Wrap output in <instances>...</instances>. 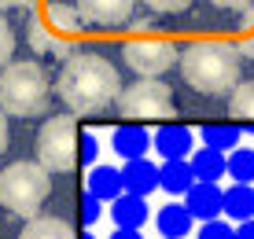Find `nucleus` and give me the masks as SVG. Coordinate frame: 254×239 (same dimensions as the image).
I'll use <instances>...</instances> for the list:
<instances>
[{
    "mask_svg": "<svg viewBox=\"0 0 254 239\" xmlns=\"http://www.w3.org/2000/svg\"><path fill=\"white\" fill-rule=\"evenodd\" d=\"M229 114H232V118H254V81H240L232 88Z\"/></svg>",
    "mask_w": 254,
    "mask_h": 239,
    "instance_id": "nucleus-24",
    "label": "nucleus"
},
{
    "mask_svg": "<svg viewBox=\"0 0 254 239\" xmlns=\"http://www.w3.org/2000/svg\"><path fill=\"white\" fill-rule=\"evenodd\" d=\"M41 19V26H45L48 33H56L59 41H74L77 37V30H81V15H77V7H70V4H45L41 11H33ZM77 44V41H74Z\"/></svg>",
    "mask_w": 254,
    "mask_h": 239,
    "instance_id": "nucleus-10",
    "label": "nucleus"
},
{
    "mask_svg": "<svg viewBox=\"0 0 254 239\" xmlns=\"http://www.w3.org/2000/svg\"><path fill=\"white\" fill-rule=\"evenodd\" d=\"M111 239H144V236H140V228H118Z\"/></svg>",
    "mask_w": 254,
    "mask_h": 239,
    "instance_id": "nucleus-33",
    "label": "nucleus"
},
{
    "mask_svg": "<svg viewBox=\"0 0 254 239\" xmlns=\"http://www.w3.org/2000/svg\"><path fill=\"white\" fill-rule=\"evenodd\" d=\"M19 239H74V232L59 217H30V225L22 228Z\"/></svg>",
    "mask_w": 254,
    "mask_h": 239,
    "instance_id": "nucleus-21",
    "label": "nucleus"
},
{
    "mask_svg": "<svg viewBox=\"0 0 254 239\" xmlns=\"http://www.w3.org/2000/svg\"><path fill=\"white\" fill-rule=\"evenodd\" d=\"M236 48H240V56H254V33L243 37V44H236Z\"/></svg>",
    "mask_w": 254,
    "mask_h": 239,
    "instance_id": "nucleus-34",
    "label": "nucleus"
},
{
    "mask_svg": "<svg viewBox=\"0 0 254 239\" xmlns=\"http://www.w3.org/2000/svg\"><path fill=\"white\" fill-rule=\"evenodd\" d=\"M48 74L33 59H19L0 70V111L15 114V118H37L48 111Z\"/></svg>",
    "mask_w": 254,
    "mask_h": 239,
    "instance_id": "nucleus-3",
    "label": "nucleus"
},
{
    "mask_svg": "<svg viewBox=\"0 0 254 239\" xmlns=\"http://www.w3.org/2000/svg\"><path fill=\"white\" fill-rule=\"evenodd\" d=\"M115 107L122 118H173L177 103H173L170 85H162L159 77H144V81H133L129 88H122Z\"/></svg>",
    "mask_w": 254,
    "mask_h": 239,
    "instance_id": "nucleus-6",
    "label": "nucleus"
},
{
    "mask_svg": "<svg viewBox=\"0 0 254 239\" xmlns=\"http://www.w3.org/2000/svg\"><path fill=\"white\" fill-rule=\"evenodd\" d=\"M188 162H191V173H195V180H221V177H225V155L214 151V147H203V151H195Z\"/></svg>",
    "mask_w": 254,
    "mask_h": 239,
    "instance_id": "nucleus-20",
    "label": "nucleus"
},
{
    "mask_svg": "<svg viewBox=\"0 0 254 239\" xmlns=\"http://www.w3.org/2000/svg\"><path fill=\"white\" fill-rule=\"evenodd\" d=\"M225 217H232V221H251L254 217V188L251 184H232L225 191Z\"/></svg>",
    "mask_w": 254,
    "mask_h": 239,
    "instance_id": "nucleus-19",
    "label": "nucleus"
},
{
    "mask_svg": "<svg viewBox=\"0 0 254 239\" xmlns=\"http://www.w3.org/2000/svg\"><path fill=\"white\" fill-rule=\"evenodd\" d=\"M81 239H96V236H92V232H85V236H81Z\"/></svg>",
    "mask_w": 254,
    "mask_h": 239,
    "instance_id": "nucleus-36",
    "label": "nucleus"
},
{
    "mask_svg": "<svg viewBox=\"0 0 254 239\" xmlns=\"http://www.w3.org/2000/svg\"><path fill=\"white\" fill-rule=\"evenodd\" d=\"M77 125L74 114H56L48 118L37 132V162L45 166L48 173H66L74 170L77 162Z\"/></svg>",
    "mask_w": 254,
    "mask_h": 239,
    "instance_id": "nucleus-5",
    "label": "nucleus"
},
{
    "mask_svg": "<svg viewBox=\"0 0 254 239\" xmlns=\"http://www.w3.org/2000/svg\"><path fill=\"white\" fill-rule=\"evenodd\" d=\"M52 180L41 162H11L0 173V206L15 217H37V210L48 202Z\"/></svg>",
    "mask_w": 254,
    "mask_h": 239,
    "instance_id": "nucleus-4",
    "label": "nucleus"
},
{
    "mask_svg": "<svg viewBox=\"0 0 254 239\" xmlns=\"http://www.w3.org/2000/svg\"><path fill=\"white\" fill-rule=\"evenodd\" d=\"M195 239H236V228L225 217H214V221H203V228H199Z\"/></svg>",
    "mask_w": 254,
    "mask_h": 239,
    "instance_id": "nucleus-25",
    "label": "nucleus"
},
{
    "mask_svg": "<svg viewBox=\"0 0 254 239\" xmlns=\"http://www.w3.org/2000/svg\"><path fill=\"white\" fill-rule=\"evenodd\" d=\"M236 239H254V217H251V221H240V228H236Z\"/></svg>",
    "mask_w": 254,
    "mask_h": 239,
    "instance_id": "nucleus-31",
    "label": "nucleus"
},
{
    "mask_svg": "<svg viewBox=\"0 0 254 239\" xmlns=\"http://www.w3.org/2000/svg\"><path fill=\"white\" fill-rule=\"evenodd\" d=\"M181 77L203 96H225L240 85L243 56L240 48L229 41H191L188 48H181Z\"/></svg>",
    "mask_w": 254,
    "mask_h": 239,
    "instance_id": "nucleus-2",
    "label": "nucleus"
},
{
    "mask_svg": "<svg viewBox=\"0 0 254 239\" xmlns=\"http://www.w3.org/2000/svg\"><path fill=\"white\" fill-rule=\"evenodd\" d=\"M122 184H126L129 195L147 199L159 188V166H155L151 158H129V162L122 166Z\"/></svg>",
    "mask_w": 254,
    "mask_h": 239,
    "instance_id": "nucleus-11",
    "label": "nucleus"
},
{
    "mask_svg": "<svg viewBox=\"0 0 254 239\" xmlns=\"http://www.w3.org/2000/svg\"><path fill=\"white\" fill-rule=\"evenodd\" d=\"M77 158H81L85 166H96V158H100V140L92 136V132H81V140H77Z\"/></svg>",
    "mask_w": 254,
    "mask_h": 239,
    "instance_id": "nucleus-28",
    "label": "nucleus"
},
{
    "mask_svg": "<svg viewBox=\"0 0 254 239\" xmlns=\"http://www.w3.org/2000/svg\"><path fill=\"white\" fill-rule=\"evenodd\" d=\"M56 92H59V100L66 103L70 114H100L118 100L122 81H118V70L103 56L77 48L70 59H63Z\"/></svg>",
    "mask_w": 254,
    "mask_h": 239,
    "instance_id": "nucleus-1",
    "label": "nucleus"
},
{
    "mask_svg": "<svg viewBox=\"0 0 254 239\" xmlns=\"http://www.w3.org/2000/svg\"><path fill=\"white\" fill-rule=\"evenodd\" d=\"M214 7H221V11H251L254 0H210Z\"/></svg>",
    "mask_w": 254,
    "mask_h": 239,
    "instance_id": "nucleus-30",
    "label": "nucleus"
},
{
    "mask_svg": "<svg viewBox=\"0 0 254 239\" xmlns=\"http://www.w3.org/2000/svg\"><path fill=\"white\" fill-rule=\"evenodd\" d=\"M151 144H155V151H159L162 162H166V158H188L195 136H191L188 125H162V129L151 132Z\"/></svg>",
    "mask_w": 254,
    "mask_h": 239,
    "instance_id": "nucleus-12",
    "label": "nucleus"
},
{
    "mask_svg": "<svg viewBox=\"0 0 254 239\" xmlns=\"http://www.w3.org/2000/svg\"><path fill=\"white\" fill-rule=\"evenodd\" d=\"M74 7L89 26H122L129 22L136 0H74Z\"/></svg>",
    "mask_w": 254,
    "mask_h": 239,
    "instance_id": "nucleus-8",
    "label": "nucleus"
},
{
    "mask_svg": "<svg viewBox=\"0 0 254 239\" xmlns=\"http://www.w3.org/2000/svg\"><path fill=\"white\" fill-rule=\"evenodd\" d=\"M225 173H229L236 184H251L254 180V147H236V151L225 158Z\"/></svg>",
    "mask_w": 254,
    "mask_h": 239,
    "instance_id": "nucleus-23",
    "label": "nucleus"
},
{
    "mask_svg": "<svg viewBox=\"0 0 254 239\" xmlns=\"http://www.w3.org/2000/svg\"><path fill=\"white\" fill-rule=\"evenodd\" d=\"M126 63L133 74L140 77H162L170 66H177L181 59V48L173 41H162V37H140V41H129L122 48Z\"/></svg>",
    "mask_w": 254,
    "mask_h": 239,
    "instance_id": "nucleus-7",
    "label": "nucleus"
},
{
    "mask_svg": "<svg viewBox=\"0 0 254 239\" xmlns=\"http://www.w3.org/2000/svg\"><path fill=\"white\" fill-rule=\"evenodd\" d=\"M199 136H203V147H214V151L225 155V151H236V147H240L243 129L240 125H203Z\"/></svg>",
    "mask_w": 254,
    "mask_h": 239,
    "instance_id": "nucleus-22",
    "label": "nucleus"
},
{
    "mask_svg": "<svg viewBox=\"0 0 254 239\" xmlns=\"http://www.w3.org/2000/svg\"><path fill=\"white\" fill-rule=\"evenodd\" d=\"M11 56H15V33H11V26H7V19L0 15V70L11 63Z\"/></svg>",
    "mask_w": 254,
    "mask_h": 239,
    "instance_id": "nucleus-26",
    "label": "nucleus"
},
{
    "mask_svg": "<svg viewBox=\"0 0 254 239\" xmlns=\"http://www.w3.org/2000/svg\"><path fill=\"white\" fill-rule=\"evenodd\" d=\"M185 206L191 210V217L214 221V217L225 214V191L217 188V180H195L185 191Z\"/></svg>",
    "mask_w": 254,
    "mask_h": 239,
    "instance_id": "nucleus-9",
    "label": "nucleus"
},
{
    "mask_svg": "<svg viewBox=\"0 0 254 239\" xmlns=\"http://www.w3.org/2000/svg\"><path fill=\"white\" fill-rule=\"evenodd\" d=\"M111 147L126 158H147V151H151V132H147L144 125H118L115 136H111Z\"/></svg>",
    "mask_w": 254,
    "mask_h": 239,
    "instance_id": "nucleus-13",
    "label": "nucleus"
},
{
    "mask_svg": "<svg viewBox=\"0 0 254 239\" xmlns=\"http://www.w3.org/2000/svg\"><path fill=\"white\" fill-rule=\"evenodd\" d=\"M191 184H195V173L188 158H166L159 166V188H166L170 195H185Z\"/></svg>",
    "mask_w": 254,
    "mask_h": 239,
    "instance_id": "nucleus-17",
    "label": "nucleus"
},
{
    "mask_svg": "<svg viewBox=\"0 0 254 239\" xmlns=\"http://www.w3.org/2000/svg\"><path fill=\"white\" fill-rule=\"evenodd\" d=\"M111 217H115L118 228H144L147 217H151V210H147V202L140 195H129V191H122V195L111 202Z\"/></svg>",
    "mask_w": 254,
    "mask_h": 239,
    "instance_id": "nucleus-16",
    "label": "nucleus"
},
{
    "mask_svg": "<svg viewBox=\"0 0 254 239\" xmlns=\"http://www.w3.org/2000/svg\"><path fill=\"white\" fill-rule=\"evenodd\" d=\"M33 0H0V11H7V7H30Z\"/></svg>",
    "mask_w": 254,
    "mask_h": 239,
    "instance_id": "nucleus-35",
    "label": "nucleus"
},
{
    "mask_svg": "<svg viewBox=\"0 0 254 239\" xmlns=\"http://www.w3.org/2000/svg\"><path fill=\"white\" fill-rule=\"evenodd\" d=\"M89 191L100 202H115L122 191H126L122 170H115V166H92V170H89Z\"/></svg>",
    "mask_w": 254,
    "mask_h": 239,
    "instance_id": "nucleus-18",
    "label": "nucleus"
},
{
    "mask_svg": "<svg viewBox=\"0 0 254 239\" xmlns=\"http://www.w3.org/2000/svg\"><path fill=\"white\" fill-rule=\"evenodd\" d=\"M100 206H103V202L96 199L92 191L81 195V221H85V225H96V221H100Z\"/></svg>",
    "mask_w": 254,
    "mask_h": 239,
    "instance_id": "nucleus-29",
    "label": "nucleus"
},
{
    "mask_svg": "<svg viewBox=\"0 0 254 239\" xmlns=\"http://www.w3.org/2000/svg\"><path fill=\"white\" fill-rule=\"evenodd\" d=\"M155 225H159L162 239H185L191 232V225H195V217H191V210L185 202H166L155 214Z\"/></svg>",
    "mask_w": 254,
    "mask_h": 239,
    "instance_id": "nucleus-15",
    "label": "nucleus"
},
{
    "mask_svg": "<svg viewBox=\"0 0 254 239\" xmlns=\"http://www.w3.org/2000/svg\"><path fill=\"white\" fill-rule=\"evenodd\" d=\"M147 7H151L155 15H181V11H188L195 0H144Z\"/></svg>",
    "mask_w": 254,
    "mask_h": 239,
    "instance_id": "nucleus-27",
    "label": "nucleus"
},
{
    "mask_svg": "<svg viewBox=\"0 0 254 239\" xmlns=\"http://www.w3.org/2000/svg\"><path fill=\"white\" fill-rule=\"evenodd\" d=\"M30 44H33V52H41V56H48V59H70L77 52V44L74 41H59L56 33H48L45 26H41L37 15H30Z\"/></svg>",
    "mask_w": 254,
    "mask_h": 239,
    "instance_id": "nucleus-14",
    "label": "nucleus"
},
{
    "mask_svg": "<svg viewBox=\"0 0 254 239\" xmlns=\"http://www.w3.org/2000/svg\"><path fill=\"white\" fill-rule=\"evenodd\" d=\"M7 151V118H4V111H0V155Z\"/></svg>",
    "mask_w": 254,
    "mask_h": 239,
    "instance_id": "nucleus-32",
    "label": "nucleus"
}]
</instances>
